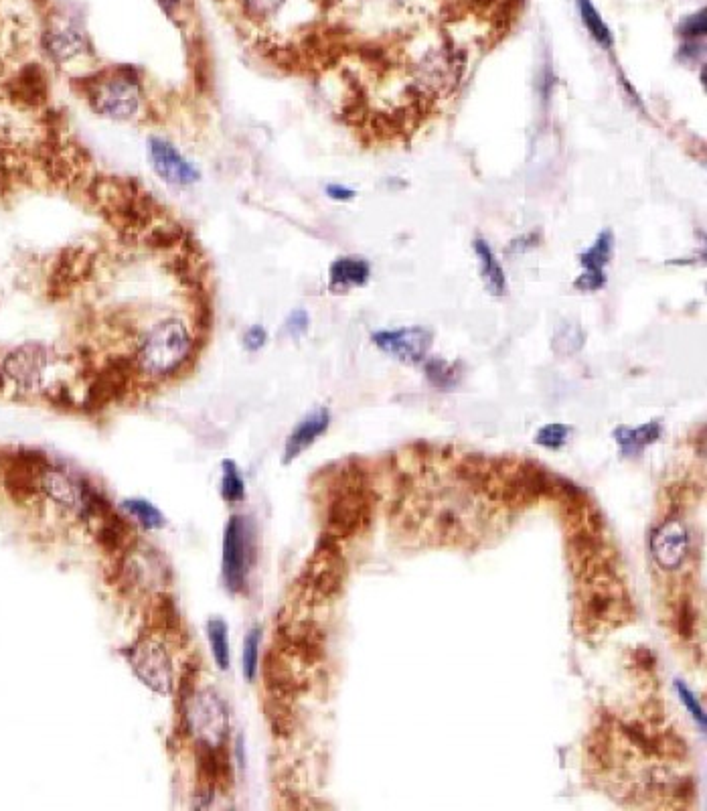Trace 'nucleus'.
I'll list each match as a JSON object with an SVG mask.
<instances>
[{
    "label": "nucleus",
    "mask_w": 707,
    "mask_h": 811,
    "mask_svg": "<svg viewBox=\"0 0 707 811\" xmlns=\"http://www.w3.org/2000/svg\"><path fill=\"white\" fill-rule=\"evenodd\" d=\"M580 576L578 619L588 631H606L631 619V603L616 572L604 558L576 568Z\"/></svg>",
    "instance_id": "nucleus-1"
},
{
    "label": "nucleus",
    "mask_w": 707,
    "mask_h": 811,
    "mask_svg": "<svg viewBox=\"0 0 707 811\" xmlns=\"http://www.w3.org/2000/svg\"><path fill=\"white\" fill-rule=\"evenodd\" d=\"M371 505V489L365 473L357 465L343 467L329 491L325 534L335 540L361 534L371 520Z\"/></svg>",
    "instance_id": "nucleus-2"
},
{
    "label": "nucleus",
    "mask_w": 707,
    "mask_h": 811,
    "mask_svg": "<svg viewBox=\"0 0 707 811\" xmlns=\"http://www.w3.org/2000/svg\"><path fill=\"white\" fill-rule=\"evenodd\" d=\"M82 84L88 104L104 118L126 122L142 108V80L130 65L104 69L86 78Z\"/></svg>",
    "instance_id": "nucleus-3"
},
{
    "label": "nucleus",
    "mask_w": 707,
    "mask_h": 811,
    "mask_svg": "<svg viewBox=\"0 0 707 811\" xmlns=\"http://www.w3.org/2000/svg\"><path fill=\"white\" fill-rule=\"evenodd\" d=\"M191 351L193 337L189 327L177 317H167L142 337L136 365L148 378H169L187 363Z\"/></svg>",
    "instance_id": "nucleus-4"
},
{
    "label": "nucleus",
    "mask_w": 707,
    "mask_h": 811,
    "mask_svg": "<svg viewBox=\"0 0 707 811\" xmlns=\"http://www.w3.org/2000/svg\"><path fill=\"white\" fill-rule=\"evenodd\" d=\"M345 576L347 562L339 550V540L323 534L300 576L302 599L308 605L335 599L341 593Z\"/></svg>",
    "instance_id": "nucleus-5"
},
{
    "label": "nucleus",
    "mask_w": 707,
    "mask_h": 811,
    "mask_svg": "<svg viewBox=\"0 0 707 811\" xmlns=\"http://www.w3.org/2000/svg\"><path fill=\"white\" fill-rule=\"evenodd\" d=\"M136 678L156 694H171L175 686V674L171 655L165 645L154 637H138L124 651Z\"/></svg>",
    "instance_id": "nucleus-6"
},
{
    "label": "nucleus",
    "mask_w": 707,
    "mask_h": 811,
    "mask_svg": "<svg viewBox=\"0 0 707 811\" xmlns=\"http://www.w3.org/2000/svg\"><path fill=\"white\" fill-rule=\"evenodd\" d=\"M252 556H254L252 528L242 515H233L225 526L223 556H221L223 582L231 593H242L246 588Z\"/></svg>",
    "instance_id": "nucleus-7"
},
{
    "label": "nucleus",
    "mask_w": 707,
    "mask_h": 811,
    "mask_svg": "<svg viewBox=\"0 0 707 811\" xmlns=\"http://www.w3.org/2000/svg\"><path fill=\"white\" fill-rule=\"evenodd\" d=\"M181 722L195 736V741L211 745H225L227 736V712L219 696L211 690L193 694L185 708L179 710Z\"/></svg>",
    "instance_id": "nucleus-8"
},
{
    "label": "nucleus",
    "mask_w": 707,
    "mask_h": 811,
    "mask_svg": "<svg viewBox=\"0 0 707 811\" xmlns=\"http://www.w3.org/2000/svg\"><path fill=\"white\" fill-rule=\"evenodd\" d=\"M148 163L152 171L167 185L177 189H187L199 183L201 171L177 149L173 142L161 136H152L146 142Z\"/></svg>",
    "instance_id": "nucleus-9"
},
{
    "label": "nucleus",
    "mask_w": 707,
    "mask_h": 811,
    "mask_svg": "<svg viewBox=\"0 0 707 811\" xmlns=\"http://www.w3.org/2000/svg\"><path fill=\"white\" fill-rule=\"evenodd\" d=\"M371 339L383 353L410 365L422 363L432 345V333L424 327L377 331Z\"/></svg>",
    "instance_id": "nucleus-10"
},
{
    "label": "nucleus",
    "mask_w": 707,
    "mask_h": 811,
    "mask_svg": "<svg viewBox=\"0 0 707 811\" xmlns=\"http://www.w3.org/2000/svg\"><path fill=\"white\" fill-rule=\"evenodd\" d=\"M47 467V459L41 453L19 451L11 455L5 465V485L11 497L19 501L31 499L41 489L43 473Z\"/></svg>",
    "instance_id": "nucleus-11"
},
{
    "label": "nucleus",
    "mask_w": 707,
    "mask_h": 811,
    "mask_svg": "<svg viewBox=\"0 0 707 811\" xmlns=\"http://www.w3.org/2000/svg\"><path fill=\"white\" fill-rule=\"evenodd\" d=\"M5 374L21 388H37L47 370V351L39 343H27L7 355Z\"/></svg>",
    "instance_id": "nucleus-12"
},
{
    "label": "nucleus",
    "mask_w": 707,
    "mask_h": 811,
    "mask_svg": "<svg viewBox=\"0 0 707 811\" xmlns=\"http://www.w3.org/2000/svg\"><path fill=\"white\" fill-rule=\"evenodd\" d=\"M689 550V536L679 520L663 522L651 538V552L655 562L665 570H677Z\"/></svg>",
    "instance_id": "nucleus-13"
},
{
    "label": "nucleus",
    "mask_w": 707,
    "mask_h": 811,
    "mask_svg": "<svg viewBox=\"0 0 707 811\" xmlns=\"http://www.w3.org/2000/svg\"><path fill=\"white\" fill-rule=\"evenodd\" d=\"M43 47L47 55L59 63L71 61L75 57L84 55L90 49L86 33L73 25V23H61V25H51L45 35H43Z\"/></svg>",
    "instance_id": "nucleus-14"
},
{
    "label": "nucleus",
    "mask_w": 707,
    "mask_h": 811,
    "mask_svg": "<svg viewBox=\"0 0 707 811\" xmlns=\"http://www.w3.org/2000/svg\"><path fill=\"white\" fill-rule=\"evenodd\" d=\"M130 384V361L114 359L98 374L96 382L90 388L88 404L92 408H104L106 404L118 400Z\"/></svg>",
    "instance_id": "nucleus-15"
},
{
    "label": "nucleus",
    "mask_w": 707,
    "mask_h": 811,
    "mask_svg": "<svg viewBox=\"0 0 707 811\" xmlns=\"http://www.w3.org/2000/svg\"><path fill=\"white\" fill-rule=\"evenodd\" d=\"M331 424V412L327 408H317L312 410L310 414H306L298 426L292 430V434L286 440V449H284V463L294 461L296 457H300L310 445L317 442L319 436H323L327 432Z\"/></svg>",
    "instance_id": "nucleus-16"
},
{
    "label": "nucleus",
    "mask_w": 707,
    "mask_h": 811,
    "mask_svg": "<svg viewBox=\"0 0 707 811\" xmlns=\"http://www.w3.org/2000/svg\"><path fill=\"white\" fill-rule=\"evenodd\" d=\"M41 489L55 499L57 503L71 507V509H82L84 503V489L86 483L84 481H77L75 477H71L69 473L55 469V467H47L43 473V481H41Z\"/></svg>",
    "instance_id": "nucleus-17"
},
{
    "label": "nucleus",
    "mask_w": 707,
    "mask_h": 811,
    "mask_svg": "<svg viewBox=\"0 0 707 811\" xmlns=\"http://www.w3.org/2000/svg\"><path fill=\"white\" fill-rule=\"evenodd\" d=\"M96 520L100 522L96 530V540L108 554L124 552L130 548V544L134 542V532L124 522V518H120V515L112 509V505L104 509Z\"/></svg>",
    "instance_id": "nucleus-18"
},
{
    "label": "nucleus",
    "mask_w": 707,
    "mask_h": 811,
    "mask_svg": "<svg viewBox=\"0 0 707 811\" xmlns=\"http://www.w3.org/2000/svg\"><path fill=\"white\" fill-rule=\"evenodd\" d=\"M371 276V266L361 258H339L329 268V288L337 294L365 286Z\"/></svg>",
    "instance_id": "nucleus-19"
},
{
    "label": "nucleus",
    "mask_w": 707,
    "mask_h": 811,
    "mask_svg": "<svg viewBox=\"0 0 707 811\" xmlns=\"http://www.w3.org/2000/svg\"><path fill=\"white\" fill-rule=\"evenodd\" d=\"M659 436H661V424L659 422H647V424L637 426V428L618 426L614 430V438L618 442L622 455H626V457L641 455L649 445H653V442Z\"/></svg>",
    "instance_id": "nucleus-20"
},
{
    "label": "nucleus",
    "mask_w": 707,
    "mask_h": 811,
    "mask_svg": "<svg viewBox=\"0 0 707 811\" xmlns=\"http://www.w3.org/2000/svg\"><path fill=\"white\" fill-rule=\"evenodd\" d=\"M475 252L479 256L481 262V274L485 278L487 290L493 294V297H503L507 292V276L503 266L499 264L497 256L493 254V248L485 242V240H475Z\"/></svg>",
    "instance_id": "nucleus-21"
},
{
    "label": "nucleus",
    "mask_w": 707,
    "mask_h": 811,
    "mask_svg": "<svg viewBox=\"0 0 707 811\" xmlns=\"http://www.w3.org/2000/svg\"><path fill=\"white\" fill-rule=\"evenodd\" d=\"M612 246H614V238L612 232L606 230L602 232L596 242L582 254V266H584V274L588 276H596V278H606L604 276V268L612 258Z\"/></svg>",
    "instance_id": "nucleus-22"
},
{
    "label": "nucleus",
    "mask_w": 707,
    "mask_h": 811,
    "mask_svg": "<svg viewBox=\"0 0 707 811\" xmlns=\"http://www.w3.org/2000/svg\"><path fill=\"white\" fill-rule=\"evenodd\" d=\"M207 639L211 645L213 659L217 663L219 670H227L231 663V651H229V631L227 623L223 619H209L207 621Z\"/></svg>",
    "instance_id": "nucleus-23"
},
{
    "label": "nucleus",
    "mask_w": 707,
    "mask_h": 811,
    "mask_svg": "<svg viewBox=\"0 0 707 811\" xmlns=\"http://www.w3.org/2000/svg\"><path fill=\"white\" fill-rule=\"evenodd\" d=\"M124 509L132 515L136 522H140L142 528H146V530H161L167 524L163 511L156 509L146 499H126Z\"/></svg>",
    "instance_id": "nucleus-24"
},
{
    "label": "nucleus",
    "mask_w": 707,
    "mask_h": 811,
    "mask_svg": "<svg viewBox=\"0 0 707 811\" xmlns=\"http://www.w3.org/2000/svg\"><path fill=\"white\" fill-rule=\"evenodd\" d=\"M578 9H580V17H582L584 27L596 39V43H600L602 47H610L612 45V33L608 29V25L602 21L596 7L590 3V0H578Z\"/></svg>",
    "instance_id": "nucleus-25"
},
{
    "label": "nucleus",
    "mask_w": 707,
    "mask_h": 811,
    "mask_svg": "<svg viewBox=\"0 0 707 811\" xmlns=\"http://www.w3.org/2000/svg\"><path fill=\"white\" fill-rule=\"evenodd\" d=\"M221 471H223L221 473V497L227 503L242 501L244 495H246V485H244V479H242V473H240L238 465L227 459V461H223Z\"/></svg>",
    "instance_id": "nucleus-26"
},
{
    "label": "nucleus",
    "mask_w": 707,
    "mask_h": 811,
    "mask_svg": "<svg viewBox=\"0 0 707 811\" xmlns=\"http://www.w3.org/2000/svg\"><path fill=\"white\" fill-rule=\"evenodd\" d=\"M570 434H572V428H570L568 424H560V422L545 424V426L535 434V442H537V445L545 447V449L558 451V449H562V447L566 445V442L570 440Z\"/></svg>",
    "instance_id": "nucleus-27"
},
{
    "label": "nucleus",
    "mask_w": 707,
    "mask_h": 811,
    "mask_svg": "<svg viewBox=\"0 0 707 811\" xmlns=\"http://www.w3.org/2000/svg\"><path fill=\"white\" fill-rule=\"evenodd\" d=\"M260 637H262L260 627H254V629L248 633L246 641H244V657H242V661H244V676H246L248 682L256 680V674H258Z\"/></svg>",
    "instance_id": "nucleus-28"
},
{
    "label": "nucleus",
    "mask_w": 707,
    "mask_h": 811,
    "mask_svg": "<svg viewBox=\"0 0 707 811\" xmlns=\"http://www.w3.org/2000/svg\"><path fill=\"white\" fill-rule=\"evenodd\" d=\"M154 611H156V617H154L156 627H159L161 631H167V633H179L181 619H179L177 607H175L171 597H161L159 601H156Z\"/></svg>",
    "instance_id": "nucleus-29"
},
{
    "label": "nucleus",
    "mask_w": 707,
    "mask_h": 811,
    "mask_svg": "<svg viewBox=\"0 0 707 811\" xmlns=\"http://www.w3.org/2000/svg\"><path fill=\"white\" fill-rule=\"evenodd\" d=\"M426 376L436 388H444V390L452 388L458 382L454 365H448L442 359H430L426 363Z\"/></svg>",
    "instance_id": "nucleus-30"
},
{
    "label": "nucleus",
    "mask_w": 707,
    "mask_h": 811,
    "mask_svg": "<svg viewBox=\"0 0 707 811\" xmlns=\"http://www.w3.org/2000/svg\"><path fill=\"white\" fill-rule=\"evenodd\" d=\"M675 690H677V694H679L683 706H685L687 712L691 714V718L697 722V726L701 728V732H705V730H707V718H705V710H703L701 704H699V698H697V696L689 690V686L683 684L681 680L675 682Z\"/></svg>",
    "instance_id": "nucleus-31"
},
{
    "label": "nucleus",
    "mask_w": 707,
    "mask_h": 811,
    "mask_svg": "<svg viewBox=\"0 0 707 811\" xmlns=\"http://www.w3.org/2000/svg\"><path fill=\"white\" fill-rule=\"evenodd\" d=\"M697 627V611L691 603V599H681L679 611H677V631L683 639H691L695 635Z\"/></svg>",
    "instance_id": "nucleus-32"
},
{
    "label": "nucleus",
    "mask_w": 707,
    "mask_h": 811,
    "mask_svg": "<svg viewBox=\"0 0 707 811\" xmlns=\"http://www.w3.org/2000/svg\"><path fill=\"white\" fill-rule=\"evenodd\" d=\"M705 31H707V15H705V9H701V11H697V13L689 15V17H685L683 23H681V35H683L687 41H695V39L703 37Z\"/></svg>",
    "instance_id": "nucleus-33"
},
{
    "label": "nucleus",
    "mask_w": 707,
    "mask_h": 811,
    "mask_svg": "<svg viewBox=\"0 0 707 811\" xmlns=\"http://www.w3.org/2000/svg\"><path fill=\"white\" fill-rule=\"evenodd\" d=\"M244 11L256 19H264L270 17L272 13H276L286 0H240Z\"/></svg>",
    "instance_id": "nucleus-34"
},
{
    "label": "nucleus",
    "mask_w": 707,
    "mask_h": 811,
    "mask_svg": "<svg viewBox=\"0 0 707 811\" xmlns=\"http://www.w3.org/2000/svg\"><path fill=\"white\" fill-rule=\"evenodd\" d=\"M308 325H310V319H308V313L304 309L292 311L288 315V319H286V331L292 337H302L308 331Z\"/></svg>",
    "instance_id": "nucleus-35"
},
{
    "label": "nucleus",
    "mask_w": 707,
    "mask_h": 811,
    "mask_svg": "<svg viewBox=\"0 0 707 811\" xmlns=\"http://www.w3.org/2000/svg\"><path fill=\"white\" fill-rule=\"evenodd\" d=\"M156 5L161 7V11L177 25L183 23V17L187 13V0H156Z\"/></svg>",
    "instance_id": "nucleus-36"
},
{
    "label": "nucleus",
    "mask_w": 707,
    "mask_h": 811,
    "mask_svg": "<svg viewBox=\"0 0 707 811\" xmlns=\"http://www.w3.org/2000/svg\"><path fill=\"white\" fill-rule=\"evenodd\" d=\"M268 341V333L262 325H252L246 333H244V347L248 351H260Z\"/></svg>",
    "instance_id": "nucleus-37"
},
{
    "label": "nucleus",
    "mask_w": 707,
    "mask_h": 811,
    "mask_svg": "<svg viewBox=\"0 0 707 811\" xmlns=\"http://www.w3.org/2000/svg\"><path fill=\"white\" fill-rule=\"evenodd\" d=\"M327 195L333 201H343V203L355 199V191L351 187H345V185H327Z\"/></svg>",
    "instance_id": "nucleus-38"
},
{
    "label": "nucleus",
    "mask_w": 707,
    "mask_h": 811,
    "mask_svg": "<svg viewBox=\"0 0 707 811\" xmlns=\"http://www.w3.org/2000/svg\"><path fill=\"white\" fill-rule=\"evenodd\" d=\"M3 384H5V380H3V374H0V388H3Z\"/></svg>",
    "instance_id": "nucleus-39"
}]
</instances>
